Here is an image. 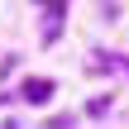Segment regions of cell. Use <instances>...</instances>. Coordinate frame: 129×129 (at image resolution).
<instances>
[{
    "label": "cell",
    "mask_w": 129,
    "mask_h": 129,
    "mask_svg": "<svg viewBox=\"0 0 129 129\" xmlns=\"http://www.w3.org/2000/svg\"><path fill=\"white\" fill-rule=\"evenodd\" d=\"M19 96H24L29 105H48V101H53V81H48V77H29V81L19 86Z\"/></svg>",
    "instance_id": "cell-1"
}]
</instances>
